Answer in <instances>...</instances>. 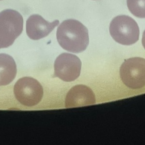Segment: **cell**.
I'll return each mask as SVG.
<instances>
[{"label":"cell","instance_id":"11","mask_svg":"<svg viewBox=\"0 0 145 145\" xmlns=\"http://www.w3.org/2000/svg\"><path fill=\"white\" fill-rule=\"evenodd\" d=\"M0 85H1V84H0Z\"/></svg>","mask_w":145,"mask_h":145},{"label":"cell","instance_id":"2","mask_svg":"<svg viewBox=\"0 0 145 145\" xmlns=\"http://www.w3.org/2000/svg\"><path fill=\"white\" fill-rule=\"evenodd\" d=\"M23 19L17 11L6 9L0 12V49L11 46L21 34Z\"/></svg>","mask_w":145,"mask_h":145},{"label":"cell","instance_id":"12","mask_svg":"<svg viewBox=\"0 0 145 145\" xmlns=\"http://www.w3.org/2000/svg\"><path fill=\"white\" fill-rule=\"evenodd\" d=\"M0 1H1V0H0Z\"/></svg>","mask_w":145,"mask_h":145},{"label":"cell","instance_id":"6","mask_svg":"<svg viewBox=\"0 0 145 145\" xmlns=\"http://www.w3.org/2000/svg\"><path fill=\"white\" fill-rule=\"evenodd\" d=\"M81 66V61L76 56L63 53L55 61L54 76L65 82H72L79 77Z\"/></svg>","mask_w":145,"mask_h":145},{"label":"cell","instance_id":"7","mask_svg":"<svg viewBox=\"0 0 145 145\" xmlns=\"http://www.w3.org/2000/svg\"><path fill=\"white\" fill-rule=\"evenodd\" d=\"M58 24V20L50 23L41 15L33 14L27 20L26 32L30 39L34 40H39L48 36Z\"/></svg>","mask_w":145,"mask_h":145},{"label":"cell","instance_id":"1","mask_svg":"<svg viewBox=\"0 0 145 145\" xmlns=\"http://www.w3.org/2000/svg\"><path fill=\"white\" fill-rule=\"evenodd\" d=\"M57 39L64 49L72 53H80L86 50L88 45V31L78 20L67 19L58 26Z\"/></svg>","mask_w":145,"mask_h":145},{"label":"cell","instance_id":"8","mask_svg":"<svg viewBox=\"0 0 145 145\" xmlns=\"http://www.w3.org/2000/svg\"><path fill=\"white\" fill-rule=\"evenodd\" d=\"M96 102L92 90L85 85H77L71 88L65 99L66 108H74L92 105Z\"/></svg>","mask_w":145,"mask_h":145},{"label":"cell","instance_id":"3","mask_svg":"<svg viewBox=\"0 0 145 145\" xmlns=\"http://www.w3.org/2000/svg\"><path fill=\"white\" fill-rule=\"evenodd\" d=\"M109 32L112 38L122 45L133 44L139 39V27L137 22L127 15L114 18L110 23Z\"/></svg>","mask_w":145,"mask_h":145},{"label":"cell","instance_id":"9","mask_svg":"<svg viewBox=\"0 0 145 145\" xmlns=\"http://www.w3.org/2000/svg\"><path fill=\"white\" fill-rule=\"evenodd\" d=\"M16 75V65L13 58L6 54H0V84H10Z\"/></svg>","mask_w":145,"mask_h":145},{"label":"cell","instance_id":"5","mask_svg":"<svg viewBox=\"0 0 145 145\" xmlns=\"http://www.w3.org/2000/svg\"><path fill=\"white\" fill-rule=\"evenodd\" d=\"M122 82L132 89L142 88L145 84V59L134 57L125 60L120 67Z\"/></svg>","mask_w":145,"mask_h":145},{"label":"cell","instance_id":"10","mask_svg":"<svg viewBox=\"0 0 145 145\" xmlns=\"http://www.w3.org/2000/svg\"><path fill=\"white\" fill-rule=\"evenodd\" d=\"M127 5L133 15L140 18H145V0H127Z\"/></svg>","mask_w":145,"mask_h":145},{"label":"cell","instance_id":"4","mask_svg":"<svg viewBox=\"0 0 145 145\" xmlns=\"http://www.w3.org/2000/svg\"><path fill=\"white\" fill-rule=\"evenodd\" d=\"M14 92L16 100L22 105L32 106L38 104L43 96L40 83L31 77H23L15 83Z\"/></svg>","mask_w":145,"mask_h":145}]
</instances>
